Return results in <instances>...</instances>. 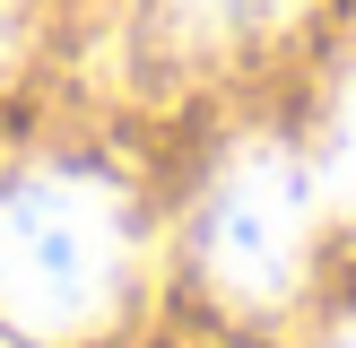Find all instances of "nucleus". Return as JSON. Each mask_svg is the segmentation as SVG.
<instances>
[{"instance_id":"f257e3e1","label":"nucleus","mask_w":356,"mask_h":348,"mask_svg":"<svg viewBox=\"0 0 356 348\" xmlns=\"http://www.w3.org/2000/svg\"><path fill=\"white\" fill-rule=\"evenodd\" d=\"M131 287V200L104 174H17L0 191V313L35 340L104 322Z\"/></svg>"},{"instance_id":"f03ea898","label":"nucleus","mask_w":356,"mask_h":348,"mask_svg":"<svg viewBox=\"0 0 356 348\" xmlns=\"http://www.w3.org/2000/svg\"><path fill=\"white\" fill-rule=\"evenodd\" d=\"M305 218H313V183L287 148L243 139L218 166L200 209V261L218 278V296L235 305H278L305 270Z\"/></svg>"},{"instance_id":"7ed1b4c3","label":"nucleus","mask_w":356,"mask_h":348,"mask_svg":"<svg viewBox=\"0 0 356 348\" xmlns=\"http://www.w3.org/2000/svg\"><path fill=\"white\" fill-rule=\"evenodd\" d=\"M305 0H148V26L165 52H235L278 35Z\"/></svg>"},{"instance_id":"20e7f679","label":"nucleus","mask_w":356,"mask_h":348,"mask_svg":"<svg viewBox=\"0 0 356 348\" xmlns=\"http://www.w3.org/2000/svg\"><path fill=\"white\" fill-rule=\"evenodd\" d=\"M322 183H330V200H348V209H356V70H348V87H339V113H330Z\"/></svg>"},{"instance_id":"39448f33","label":"nucleus","mask_w":356,"mask_h":348,"mask_svg":"<svg viewBox=\"0 0 356 348\" xmlns=\"http://www.w3.org/2000/svg\"><path fill=\"white\" fill-rule=\"evenodd\" d=\"M9 26H17V9H9V0H0V52H9Z\"/></svg>"},{"instance_id":"423d86ee","label":"nucleus","mask_w":356,"mask_h":348,"mask_svg":"<svg viewBox=\"0 0 356 348\" xmlns=\"http://www.w3.org/2000/svg\"><path fill=\"white\" fill-rule=\"evenodd\" d=\"M330 348H356V322H348V331H339V340H330Z\"/></svg>"}]
</instances>
